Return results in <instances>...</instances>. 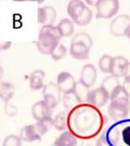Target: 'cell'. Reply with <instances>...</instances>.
<instances>
[{
	"label": "cell",
	"instance_id": "obj_27",
	"mask_svg": "<svg viewBox=\"0 0 130 146\" xmlns=\"http://www.w3.org/2000/svg\"><path fill=\"white\" fill-rule=\"evenodd\" d=\"M113 57L109 55H103L98 61V67L101 72L105 73H110Z\"/></svg>",
	"mask_w": 130,
	"mask_h": 146
},
{
	"label": "cell",
	"instance_id": "obj_21",
	"mask_svg": "<svg viewBox=\"0 0 130 146\" xmlns=\"http://www.w3.org/2000/svg\"><path fill=\"white\" fill-rule=\"evenodd\" d=\"M53 125L58 131H64L68 128V112L62 111L53 119Z\"/></svg>",
	"mask_w": 130,
	"mask_h": 146
},
{
	"label": "cell",
	"instance_id": "obj_6",
	"mask_svg": "<svg viewBox=\"0 0 130 146\" xmlns=\"http://www.w3.org/2000/svg\"><path fill=\"white\" fill-rule=\"evenodd\" d=\"M119 2L117 0H99L97 7V18L108 19L118 12Z\"/></svg>",
	"mask_w": 130,
	"mask_h": 146
},
{
	"label": "cell",
	"instance_id": "obj_1",
	"mask_svg": "<svg viewBox=\"0 0 130 146\" xmlns=\"http://www.w3.org/2000/svg\"><path fill=\"white\" fill-rule=\"evenodd\" d=\"M105 117L98 108L82 103L68 112V128L79 138L91 139L101 130Z\"/></svg>",
	"mask_w": 130,
	"mask_h": 146
},
{
	"label": "cell",
	"instance_id": "obj_35",
	"mask_svg": "<svg viewBox=\"0 0 130 146\" xmlns=\"http://www.w3.org/2000/svg\"><path fill=\"white\" fill-rule=\"evenodd\" d=\"M124 78H130V62L128 64L125 73H124Z\"/></svg>",
	"mask_w": 130,
	"mask_h": 146
},
{
	"label": "cell",
	"instance_id": "obj_10",
	"mask_svg": "<svg viewBox=\"0 0 130 146\" xmlns=\"http://www.w3.org/2000/svg\"><path fill=\"white\" fill-rule=\"evenodd\" d=\"M57 86L59 88L60 91L63 94H67L74 91L77 83L74 77L70 73L67 72H62L58 74L57 77Z\"/></svg>",
	"mask_w": 130,
	"mask_h": 146
},
{
	"label": "cell",
	"instance_id": "obj_16",
	"mask_svg": "<svg viewBox=\"0 0 130 146\" xmlns=\"http://www.w3.org/2000/svg\"><path fill=\"white\" fill-rule=\"evenodd\" d=\"M86 7V6L82 1L73 0L68 3L67 13L72 19V22H74L75 20H77L79 18V16L82 15Z\"/></svg>",
	"mask_w": 130,
	"mask_h": 146
},
{
	"label": "cell",
	"instance_id": "obj_31",
	"mask_svg": "<svg viewBox=\"0 0 130 146\" xmlns=\"http://www.w3.org/2000/svg\"><path fill=\"white\" fill-rule=\"evenodd\" d=\"M97 146H110L109 145V143L107 142V141H106L105 136V133L97 138Z\"/></svg>",
	"mask_w": 130,
	"mask_h": 146
},
{
	"label": "cell",
	"instance_id": "obj_9",
	"mask_svg": "<svg viewBox=\"0 0 130 146\" xmlns=\"http://www.w3.org/2000/svg\"><path fill=\"white\" fill-rule=\"evenodd\" d=\"M130 110V103L110 102L108 107L109 116L116 121L125 119Z\"/></svg>",
	"mask_w": 130,
	"mask_h": 146
},
{
	"label": "cell",
	"instance_id": "obj_15",
	"mask_svg": "<svg viewBox=\"0 0 130 146\" xmlns=\"http://www.w3.org/2000/svg\"><path fill=\"white\" fill-rule=\"evenodd\" d=\"M129 63V62L128 61V60L121 56L113 57L110 68V73L112 76H114L117 78L124 76V73Z\"/></svg>",
	"mask_w": 130,
	"mask_h": 146
},
{
	"label": "cell",
	"instance_id": "obj_32",
	"mask_svg": "<svg viewBox=\"0 0 130 146\" xmlns=\"http://www.w3.org/2000/svg\"><path fill=\"white\" fill-rule=\"evenodd\" d=\"M97 138L86 139L82 141L81 146H97Z\"/></svg>",
	"mask_w": 130,
	"mask_h": 146
},
{
	"label": "cell",
	"instance_id": "obj_7",
	"mask_svg": "<svg viewBox=\"0 0 130 146\" xmlns=\"http://www.w3.org/2000/svg\"><path fill=\"white\" fill-rule=\"evenodd\" d=\"M109 29L113 36H127L130 31V17L125 15L116 17L112 21Z\"/></svg>",
	"mask_w": 130,
	"mask_h": 146
},
{
	"label": "cell",
	"instance_id": "obj_18",
	"mask_svg": "<svg viewBox=\"0 0 130 146\" xmlns=\"http://www.w3.org/2000/svg\"><path fill=\"white\" fill-rule=\"evenodd\" d=\"M54 145L55 146H77L78 140L70 131H64L56 139Z\"/></svg>",
	"mask_w": 130,
	"mask_h": 146
},
{
	"label": "cell",
	"instance_id": "obj_23",
	"mask_svg": "<svg viewBox=\"0 0 130 146\" xmlns=\"http://www.w3.org/2000/svg\"><path fill=\"white\" fill-rule=\"evenodd\" d=\"M15 95V87L11 83L4 82L0 87V98L5 102H9Z\"/></svg>",
	"mask_w": 130,
	"mask_h": 146
},
{
	"label": "cell",
	"instance_id": "obj_30",
	"mask_svg": "<svg viewBox=\"0 0 130 146\" xmlns=\"http://www.w3.org/2000/svg\"><path fill=\"white\" fill-rule=\"evenodd\" d=\"M18 112V109L17 107L12 104H9L8 102L6 103V106H5V113L7 114L8 116L10 117H13L15 116V114Z\"/></svg>",
	"mask_w": 130,
	"mask_h": 146
},
{
	"label": "cell",
	"instance_id": "obj_24",
	"mask_svg": "<svg viewBox=\"0 0 130 146\" xmlns=\"http://www.w3.org/2000/svg\"><path fill=\"white\" fill-rule=\"evenodd\" d=\"M120 86L119 80L117 77L114 76H107L104 80L102 81L101 84V88H103L105 91L109 94V96L113 93V91L115 90L116 88H117Z\"/></svg>",
	"mask_w": 130,
	"mask_h": 146
},
{
	"label": "cell",
	"instance_id": "obj_14",
	"mask_svg": "<svg viewBox=\"0 0 130 146\" xmlns=\"http://www.w3.org/2000/svg\"><path fill=\"white\" fill-rule=\"evenodd\" d=\"M97 77V72L96 68L91 64H87L82 68L79 82L87 88H90L96 83Z\"/></svg>",
	"mask_w": 130,
	"mask_h": 146
},
{
	"label": "cell",
	"instance_id": "obj_13",
	"mask_svg": "<svg viewBox=\"0 0 130 146\" xmlns=\"http://www.w3.org/2000/svg\"><path fill=\"white\" fill-rule=\"evenodd\" d=\"M57 18V12L51 6H45L38 10V22L42 26H53Z\"/></svg>",
	"mask_w": 130,
	"mask_h": 146
},
{
	"label": "cell",
	"instance_id": "obj_19",
	"mask_svg": "<svg viewBox=\"0 0 130 146\" xmlns=\"http://www.w3.org/2000/svg\"><path fill=\"white\" fill-rule=\"evenodd\" d=\"M62 102L66 110H68V112H70V110L76 108L77 106L82 104L81 99H79V97L74 91L67 93V94H63Z\"/></svg>",
	"mask_w": 130,
	"mask_h": 146
},
{
	"label": "cell",
	"instance_id": "obj_20",
	"mask_svg": "<svg viewBox=\"0 0 130 146\" xmlns=\"http://www.w3.org/2000/svg\"><path fill=\"white\" fill-rule=\"evenodd\" d=\"M57 29L61 36H70L74 32V25L70 19L64 18L58 24Z\"/></svg>",
	"mask_w": 130,
	"mask_h": 146
},
{
	"label": "cell",
	"instance_id": "obj_38",
	"mask_svg": "<svg viewBox=\"0 0 130 146\" xmlns=\"http://www.w3.org/2000/svg\"><path fill=\"white\" fill-rule=\"evenodd\" d=\"M51 146H55V145H54V144H53V145H51Z\"/></svg>",
	"mask_w": 130,
	"mask_h": 146
},
{
	"label": "cell",
	"instance_id": "obj_26",
	"mask_svg": "<svg viewBox=\"0 0 130 146\" xmlns=\"http://www.w3.org/2000/svg\"><path fill=\"white\" fill-rule=\"evenodd\" d=\"M74 92L79 97V99H81L82 103H87L88 97H89V92H90L89 88H87L85 85L81 84L80 82H78V83H77V86L75 88Z\"/></svg>",
	"mask_w": 130,
	"mask_h": 146
},
{
	"label": "cell",
	"instance_id": "obj_3",
	"mask_svg": "<svg viewBox=\"0 0 130 146\" xmlns=\"http://www.w3.org/2000/svg\"><path fill=\"white\" fill-rule=\"evenodd\" d=\"M61 37L57 26H42L39 31L37 41L38 51L43 55H50L53 50L59 44Z\"/></svg>",
	"mask_w": 130,
	"mask_h": 146
},
{
	"label": "cell",
	"instance_id": "obj_34",
	"mask_svg": "<svg viewBox=\"0 0 130 146\" xmlns=\"http://www.w3.org/2000/svg\"><path fill=\"white\" fill-rule=\"evenodd\" d=\"M11 41H5V42L0 44V49H2V50H7V49H9L11 48Z\"/></svg>",
	"mask_w": 130,
	"mask_h": 146
},
{
	"label": "cell",
	"instance_id": "obj_22",
	"mask_svg": "<svg viewBox=\"0 0 130 146\" xmlns=\"http://www.w3.org/2000/svg\"><path fill=\"white\" fill-rule=\"evenodd\" d=\"M109 99L111 102H122V103H130L129 95L126 93V91L124 90V88L121 85H120L117 88H116L113 91Z\"/></svg>",
	"mask_w": 130,
	"mask_h": 146
},
{
	"label": "cell",
	"instance_id": "obj_33",
	"mask_svg": "<svg viewBox=\"0 0 130 146\" xmlns=\"http://www.w3.org/2000/svg\"><path fill=\"white\" fill-rule=\"evenodd\" d=\"M124 90L126 91V93L130 97V78H125L123 84L121 85Z\"/></svg>",
	"mask_w": 130,
	"mask_h": 146
},
{
	"label": "cell",
	"instance_id": "obj_37",
	"mask_svg": "<svg viewBox=\"0 0 130 146\" xmlns=\"http://www.w3.org/2000/svg\"><path fill=\"white\" fill-rule=\"evenodd\" d=\"M127 36H128V37H129V38H130V31H129V34H128V35H127Z\"/></svg>",
	"mask_w": 130,
	"mask_h": 146
},
{
	"label": "cell",
	"instance_id": "obj_8",
	"mask_svg": "<svg viewBox=\"0 0 130 146\" xmlns=\"http://www.w3.org/2000/svg\"><path fill=\"white\" fill-rule=\"evenodd\" d=\"M61 93L62 92L60 91L57 84L53 82L48 83L43 87V90H42V95L44 99L43 100L51 109H54L62 99Z\"/></svg>",
	"mask_w": 130,
	"mask_h": 146
},
{
	"label": "cell",
	"instance_id": "obj_25",
	"mask_svg": "<svg viewBox=\"0 0 130 146\" xmlns=\"http://www.w3.org/2000/svg\"><path fill=\"white\" fill-rule=\"evenodd\" d=\"M92 18H93V13H92V11L89 7H86L85 8V10L82 12V15H80L79 18L77 20H75L74 22L75 24L78 25V26H86L91 22Z\"/></svg>",
	"mask_w": 130,
	"mask_h": 146
},
{
	"label": "cell",
	"instance_id": "obj_28",
	"mask_svg": "<svg viewBox=\"0 0 130 146\" xmlns=\"http://www.w3.org/2000/svg\"><path fill=\"white\" fill-rule=\"evenodd\" d=\"M66 48L65 47L63 44H58L57 45V47L53 50L50 55L54 61H58V60H60L64 58L66 55Z\"/></svg>",
	"mask_w": 130,
	"mask_h": 146
},
{
	"label": "cell",
	"instance_id": "obj_36",
	"mask_svg": "<svg viewBox=\"0 0 130 146\" xmlns=\"http://www.w3.org/2000/svg\"><path fill=\"white\" fill-rule=\"evenodd\" d=\"M98 1L99 0H96V1H89V0H88V1H86V3L89 4V5H90V6L97 7V3H98Z\"/></svg>",
	"mask_w": 130,
	"mask_h": 146
},
{
	"label": "cell",
	"instance_id": "obj_5",
	"mask_svg": "<svg viewBox=\"0 0 130 146\" xmlns=\"http://www.w3.org/2000/svg\"><path fill=\"white\" fill-rule=\"evenodd\" d=\"M93 47V39L88 33H77L70 44V52L76 60H86L89 58V51Z\"/></svg>",
	"mask_w": 130,
	"mask_h": 146
},
{
	"label": "cell",
	"instance_id": "obj_12",
	"mask_svg": "<svg viewBox=\"0 0 130 146\" xmlns=\"http://www.w3.org/2000/svg\"><path fill=\"white\" fill-rule=\"evenodd\" d=\"M31 112L35 120L37 121H41L52 117L53 109L46 104L44 100H42L34 104Z\"/></svg>",
	"mask_w": 130,
	"mask_h": 146
},
{
	"label": "cell",
	"instance_id": "obj_17",
	"mask_svg": "<svg viewBox=\"0 0 130 146\" xmlns=\"http://www.w3.org/2000/svg\"><path fill=\"white\" fill-rule=\"evenodd\" d=\"M46 73L40 69L34 70L30 76V87L32 90L38 91L44 87V79Z\"/></svg>",
	"mask_w": 130,
	"mask_h": 146
},
{
	"label": "cell",
	"instance_id": "obj_2",
	"mask_svg": "<svg viewBox=\"0 0 130 146\" xmlns=\"http://www.w3.org/2000/svg\"><path fill=\"white\" fill-rule=\"evenodd\" d=\"M110 146H130V118L117 121L105 132Z\"/></svg>",
	"mask_w": 130,
	"mask_h": 146
},
{
	"label": "cell",
	"instance_id": "obj_4",
	"mask_svg": "<svg viewBox=\"0 0 130 146\" xmlns=\"http://www.w3.org/2000/svg\"><path fill=\"white\" fill-rule=\"evenodd\" d=\"M52 126H54L52 117L41 121H37L35 124L23 126L21 129L19 137L22 141L26 142L40 141L42 137L45 135Z\"/></svg>",
	"mask_w": 130,
	"mask_h": 146
},
{
	"label": "cell",
	"instance_id": "obj_11",
	"mask_svg": "<svg viewBox=\"0 0 130 146\" xmlns=\"http://www.w3.org/2000/svg\"><path fill=\"white\" fill-rule=\"evenodd\" d=\"M109 99V94L104 88L99 87L90 91L87 103L97 108H100L107 103Z\"/></svg>",
	"mask_w": 130,
	"mask_h": 146
},
{
	"label": "cell",
	"instance_id": "obj_29",
	"mask_svg": "<svg viewBox=\"0 0 130 146\" xmlns=\"http://www.w3.org/2000/svg\"><path fill=\"white\" fill-rule=\"evenodd\" d=\"M22 139L15 134H11L6 137L3 142V146H22Z\"/></svg>",
	"mask_w": 130,
	"mask_h": 146
}]
</instances>
